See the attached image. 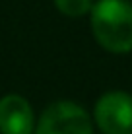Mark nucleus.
Listing matches in <instances>:
<instances>
[{
    "instance_id": "nucleus-2",
    "label": "nucleus",
    "mask_w": 132,
    "mask_h": 134,
    "mask_svg": "<svg viewBox=\"0 0 132 134\" xmlns=\"http://www.w3.org/2000/svg\"><path fill=\"white\" fill-rule=\"evenodd\" d=\"M33 134H93V119L76 101H53L35 122Z\"/></svg>"
},
{
    "instance_id": "nucleus-3",
    "label": "nucleus",
    "mask_w": 132,
    "mask_h": 134,
    "mask_svg": "<svg viewBox=\"0 0 132 134\" xmlns=\"http://www.w3.org/2000/svg\"><path fill=\"white\" fill-rule=\"evenodd\" d=\"M93 122L103 134H132V95L122 90L105 91L95 101Z\"/></svg>"
},
{
    "instance_id": "nucleus-4",
    "label": "nucleus",
    "mask_w": 132,
    "mask_h": 134,
    "mask_svg": "<svg viewBox=\"0 0 132 134\" xmlns=\"http://www.w3.org/2000/svg\"><path fill=\"white\" fill-rule=\"evenodd\" d=\"M35 115L24 95L8 93L0 97V134H33Z\"/></svg>"
},
{
    "instance_id": "nucleus-5",
    "label": "nucleus",
    "mask_w": 132,
    "mask_h": 134,
    "mask_svg": "<svg viewBox=\"0 0 132 134\" xmlns=\"http://www.w3.org/2000/svg\"><path fill=\"white\" fill-rule=\"evenodd\" d=\"M54 8L66 18H84L91 12L93 0H53Z\"/></svg>"
},
{
    "instance_id": "nucleus-1",
    "label": "nucleus",
    "mask_w": 132,
    "mask_h": 134,
    "mask_svg": "<svg viewBox=\"0 0 132 134\" xmlns=\"http://www.w3.org/2000/svg\"><path fill=\"white\" fill-rule=\"evenodd\" d=\"M91 33L101 49L113 54L132 51V2L97 0L89 12Z\"/></svg>"
}]
</instances>
